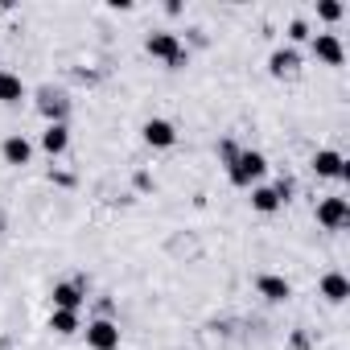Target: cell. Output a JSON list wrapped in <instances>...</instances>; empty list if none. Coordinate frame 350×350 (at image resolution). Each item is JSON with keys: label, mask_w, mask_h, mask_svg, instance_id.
<instances>
[{"label": "cell", "mask_w": 350, "mask_h": 350, "mask_svg": "<svg viewBox=\"0 0 350 350\" xmlns=\"http://www.w3.org/2000/svg\"><path fill=\"white\" fill-rule=\"evenodd\" d=\"M268 173V157L264 152H256V148H247V152H235V161H231V182L235 186H252V182H260Z\"/></svg>", "instance_id": "6da1fadb"}, {"label": "cell", "mask_w": 350, "mask_h": 350, "mask_svg": "<svg viewBox=\"0 0 350 350\" xmlns=\"http://www.w3.org/2000/svg\"><path fill=\"white\" fill-rule=\"evenodd\" d=\"M144 46H148L152 58H161V62H169V66H182V62H186V50H182L178 33H148Z\"/></svg>", "instance_id": "7a4b0ae2"}, {"label": "cell", "mask_w": 350, "mask_h": 350, "mask_svg": "<svg viewBox=\"0 0 350 350\" xmlns=\"http://www.w3.org/2000/svg\"><path fill=\"white\" fill-rule=\"evenodd\" d=\"M87 346H91V350H120V325L107 321V317L91 321V325H87Z\"/></svg>", "instance_id": "3957f363"}, {"label": "cell", "mask_w": 350, "mask_h": 350, "mask_svg": "<svg viewBox=\"0 0 350 350\" xmlns=\"http://www.w3.org/2000/svg\"><path fill=\"white\" fill-rule=\"evenodd\" d=\"M317 223L329 227V231H342V227L350 223V206H346V198H321V202H317Z\"/></svg>", "instance_id": "277c9868"}, {"label": "cell", "mask_w": 350, "mask_h": 350, "mask_svg": "<svg viewBox=\"0 0 350 350\" xmlns=\"http://www.w3.org/2000/svg\"><path fill=\"white\" fill-rule=\"evenodd\" d=\"M313 173H317V178H346V161H342V152L321 148V152L313 157Z\"/></svg>", "instance_id": "5b68a950"}, {"label": "cell", "mask_w": 350, "mask_h": 350, "mask_svg": "<svg viewBox=\"0 0 350 350\" xmlns=\"http://www.w3.org/2000/svg\"><path fill=\"white\" fill-rule=\"evenodd\" d=\"M313 54H317V62H325V66H342V42H338L334 33H317V38H313Z\"/></svg>", "instance_id": "8992f818"}, {"label": "cell", "mask_w": 350, "mask_h": 350, "mask_svg": "<svg viewBox=\"0 0 350 350\" xmlns=\"http://www.w3.org/2000/svg\"><path fill=\"white\" fill-rule=\"evenodd\" d=\"M144 140H148L152 148H169L173 140H178V132H173L169 120H148V124H144Z\"/></svg>", "instance_id": "52a82bcc"}, {"label": "cell", "mask_w": 350, "mask_h": 350, "mask_svg": "<svg viewBox=\"0 0 350 350\" xmlns=\"http://www.w3.org/2000/svg\"><path fill=\"white\" fill-rule=\"evenodd\" d=\"M38 107H42V116H46L50 124H62V120H66V111H70V103H66V99H62L58 91H42Z\"/></svg>", "instance_id": "ba28073f"}, {"label": "cell", "mask_w": 350, "mask_h": 350, "mask_svg": "<svg viewBox=\"0 0 350 350\" xmlns=\"http://www.w3.org/2000/svg\"><path fill=\"white\" fill-rule=\"evenodd\" d=\"M0 152H5V161H9V165H29V157H33V144H29L25 136H9L5 144H0Z\"/></svg>", "instance_id": "9c48e42d"}, {"label": "cell", "mask_w": 350, "mask_h": 350, "mask_svg": "<svg viewBox=\"0 0 350 350\" xmlns=\"http://www.w3.org/2000/svg\"><path fill=\"white\" fill-rule=\"evenodd\" d=\"M54 309H66V313H79V305H83V288L79 284H54Z\"/></svg>", "instance_id": "30bf717a"}, {"label": "cell", "mask_w": 350, "mask_h": 350, "mask_svg": "<svg viewBox=\"0 0 350 350\" xmlns=\"http://www.w3.org/2000/svg\"><path fill=\"white\" fill-rule=\"evenodd\" d=\"M66 144H70V132H66V124H50V128L42 132V148H46L50 157L66 152Z\"/></svg>", "instance_id": "8fae6325"}, {"label": "cell", "mask_w": 350, "mask_h": 350, "mask_svg": "<svg viewBox=\"0 0 350 350\" xmlns=\"http://www.w3.org/2000/svg\"><path fill=\"white\" fill-rule=\"evenodd\" d=\"M321 297H325V301H334V305H342V301L350 297V284H346V276H342V272H329V276H321Z\"/></svg>", "instance_id": "7c38bea8"}, {"label": "cell", "mask_w": 350, "mask_h": 350, "mask_svg": "<svg viewBox=\"0 0 350 350\" xmlns=\"http://www.w3.org/2000/svg\"><path fill=\"white\" fill-rule=\"evenodd\" d=\"M256 288H260V297H268V301H288V293H293L284 276H260Z\"/></svg>", "instance_id": "4fadbf2b"}, {"label": "cell", "mask_w": 350, "mask_h": 350, "mask_svg": "<svg viewBox=\"0 0 350 350\" xmlns=\"http://www.w3.org/2000/svg\"><path fill=\"white\" fill-rule=\"evenodd\" d=\"M25 99V83L9 70H0V103H21Z\"/></svg>", "instance_id": "5bb4252c"}, {"label": "cell", "mask_w": 350, "mask_h": 350, "mask_svg": "<svg viewBox=\"0 0 350 350\" xmlns=\"http://www.w3.org/2000/svg\"><path fill=\"white\" fill-rule=\"evenodd\" d=\"M252 206H256L260 215L280 211V194H276V186H256V190H252Z\"/></svg>", "instance_id": "9a60e30c"}, {"label": "cell", "mask_w": 350, "mask_h": 350, "mask_svg": "<svg viewBox=\"0 0 350 350\" xmlns=\"http://www.w3.org/2000/svg\"><path fill=\"white\" fill-rule=\"evenodd\" d=\"M268 66H272V75H293L297 70V50H276L268 58Z\"/></svg>", "instance_id": "2e32d148"}, {"label": "cell", "mask_w": 350, "mask_h": 350, "mask_svg": "<svg viewBox=\"0 0 350 350\" xmlns=\"http://www.w3.org/2000/svg\"><path fill=\"white\" fill-rule=\"evenodd\" d=\"M50 329H54V334H75V329H79V313L54 309V313H50Z\"/></svg>", "instance_id": "e0dca14e"}, {"label": "cell", "mask_w": 350, "mask_h": 350, "mask_svg": "<svg viewBox=\"0 0 350 350\" xmlns=\"http://www.w3.org/2000/svg\"><path fill=\"white\" fill-rule=\"evenodd\" d=\"M317 13H321L325 21H338V17H342V5H334V0H321V5H317Z\"/></svg>", "instance_id": "ac0fdd59"}, {"label": "cell", "mask_w": 350, "mask_h": 350, "mask_svg": "<svg viewBox=\"0 0 350 350\" xmlns=\"http://www.w3.org/2000/svg\"><path fill=\"white\" fill-rule=\"evenodd\" d=\"M288 38H293V42H305V38H309V25H305V21H293V25H288Z\"/></svg>", "instance_id": "d6986e66"}]
</instances>
